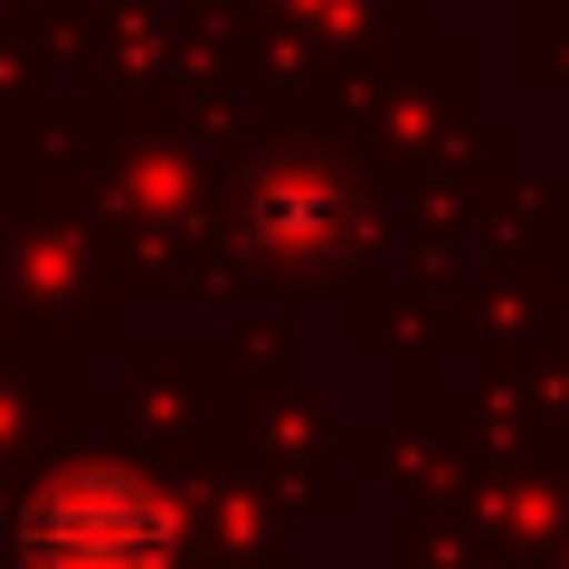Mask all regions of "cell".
Here are the masks:
<instances>
[{"instance_id":"6da1fadb","label":"cell","mask_w":569,"mask_h":569,"mask_svg":"<svg viewBox=\"0 0 569 569\" xmlns=\"http://www.w3.org/2000/svg\"><path fill=\"white\" fill-rule=\"evenodd\" d=\"M39 569H162L171 550V503L142 475H67L29 512Z\"/></svg>"}]
</instances>
